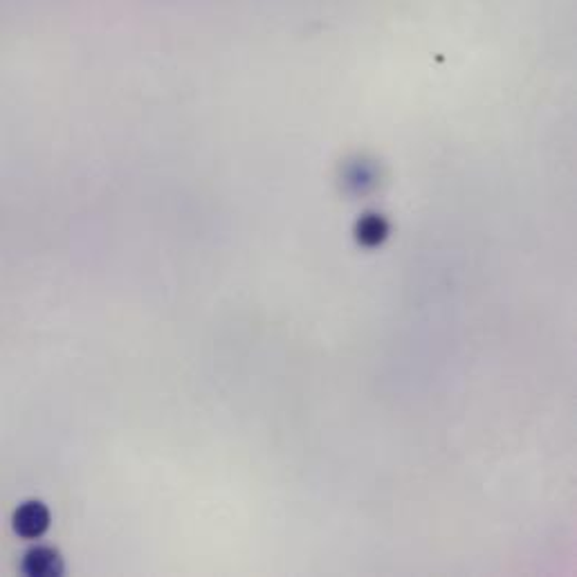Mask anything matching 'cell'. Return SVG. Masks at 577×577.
<instances>
[{
    "label": "cell",
    "mask_w": 577,
    "mask_h": 577,
    "mask_svg": "<svg viewBox=\"0 0 577 577\" xmlns=\"http://www.w3.org/2000/svg\"><path fill=\"white\" fill-rule=\"evenodd\" d=\"M14 530L25 539H36L50 528V510L41 501H27L14 512Z\"/></svg>",
    "instance_id": "1"
},
{
    "label": "cell",
    "mask_w": 577,
    "mask_h": 577,
    "mask_svg": "<svg viewBox=\"0 0 577 577\" xmlns=\"http://www.w3.org/2000/svg\"><path fill=\"white\" fill-rule=\"evenodd\" d=\"M21 569L30 577H59L63 575V560L54 548L36 546L25 553Z\"/></svg>",
    "instance_id": "2"
},
{
    "label": "cell",
    "mask_w": 577,
    "mask_h": 577,
    "mask_svg": "<svg viewBox=\"0 0 577 577\" xmlns=\"http://www.w3.org/2000/svg\"><path fill=\"white\" fill-rule=\"evenodd\" d=\"M357 231H360V239L365 240L366 245H375L386 236V225L380 221V218L371 216L366 218V221H362V225L357 227Z\"/></svg>",
    "instance_id": "3"
}]
</instances>
